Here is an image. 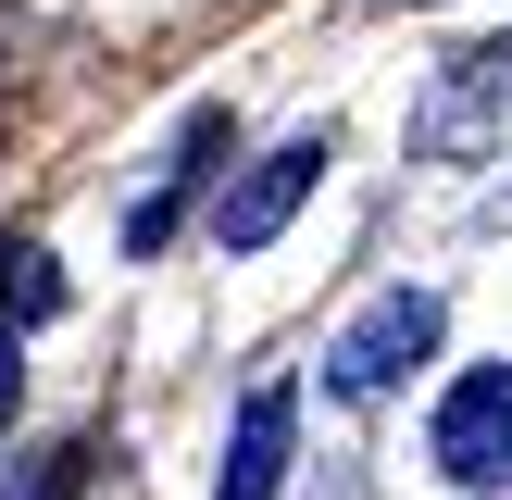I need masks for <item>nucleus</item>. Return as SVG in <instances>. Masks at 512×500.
I'll use <instances>...</instances> for the list:
<instances>
[{
  "label": "nucleus",
  "instance_id": "obj_1",
  "mask_svg": "<svg viewBox=\"0 0 512 500\" xmlns=\"http://www.w3.org/2000/svg\"><path fill=\"white\" fill-rule=\"evenodd\" d=\"M438 325H450L438 288H388V300H363V313L325 338V388H338V400H388L400 375L438 350Z\"/></svg>",
  "mask_w": 512,
  "mask_h": 500
},
{
  "label": "nucleus",
  "instance_id": "obj_8",
  "mask_svg": "<svg viewBox=\"0 0 512 500\" xmlns=\"http://www.w3.org/2000/svg\"><path fill=\"white\" fill-rule=\"evenodd\" d=\"M0 438H13V350H0Z\"/></svg>",
  "mask_w": 512,
  "mask_h": 500
},
{
  "label": "nucleus",
  "instance_id": "obj_2",
  "mask_svg": "<svg viewBox=\"0 0 512 500\" xmlns=\"http://www.w3.org/2000/svg\"><path fill=\"white\" fill-rule=\"evenodd\" d=\"M438 475L450 488H512V363H475L463 388L438 400Z\"/></svg>",
  "mask_w": 512,
  "mask_h": 500
},
{
  "label": "nucleus",
  "instance_id": "obj_6",
  "mask_svg": "<svg viewBox=\"0 0 512 500\" xmlns=\"http://www.w3.org/2000/svg\"><path fill=\"white\" fill-rule=\"evenodd\" d=\"M63 313V263H50L38 238H0V350L25 338V325H50Z\"/></svg>",
  "mask_w": 512,
  "mask_h": 500
},
{
  "label": "nucleus",
  "instance_id": "obj_9",
  "mask_svg": "<svg viewBox=\"0 0 512 500\" xmlns=\"http://www.w3.org/2000/svg\"><path fill=\"white\" fill-rule=\"evenodd\" d=\"M388 13H400V0H388Z\"/></svg>",
  "mask_w": 512,
  "mask_h": 500
},
{
  "label": "nucleus",
  "instance_id": "obj_4",
  "mask_svg": "<svg viewBox=\"0 0 512 500\" xmlns=\"http://www.w3.org/2000/svg\"><path fill=\"white\" fill-rule=\"evenodd\" d=\"M288 488V388H250L238 400V438H225V488L213 500H275Z\"/></svg>",
  "mask_w": 512,
  "mask_h": 500
},
{
  "label": "nucleus",
  "instance_id": "obj_3",
  "mask_svg": "<svg viewBox=\"0 0 512 500\" xmlns=\"http://www.w3.org/2000/svg\"><path fill=\"white\" fill-rule=\"evenodd\" d=\"M313 175H325V125H313V138H275L263 163L213 200V238H225V250H275V238H288V213L313 200Z\"/></svg>",
  "mask_w": 512,
  "mask_h": 500
},
{
  "label": "nucleus",
  "instance_id": "obj_7",
  "mask_svg": "<svg viewBox=\"0 0 512 500\" xmlns=\"http://www.w3.org/2000/svg\"><path fill=\"white\" fill-rule=\"evenodd\" d=\"M75 475H88V450H25V475L0 500H75Z\"/></svg>",
  "mask_w": 512,
  "mask_h": 500
},
{
  "label": "nucleus",
  "instance_id": "obj_5",
  "mask_svg": "<svg viewBox=\"0 0 512 500\" xmlns=\"http://www.w3.org/2000/svg\"><path fill=\"white\" fill-rule=\"evenodd\" d=\"M213 163H225V113H188V138H175V175H163V188L138 200V213H125V250H138V263H150V250L175 238V200H188V188H200Z\"/></svg>",
  "mask_w": 512,
  "mask_h": 500
}]
</instances>
